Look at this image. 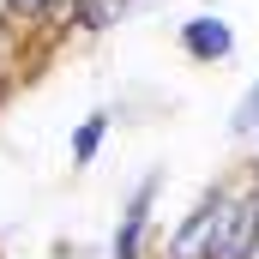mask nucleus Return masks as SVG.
Returning <instances> with one entry per match:
<instances>
[{
	"label": "nucleus",
	"instance_id": "nucleus-5",
	"mask_svg": "<svg viewBox=\"0 0 259 259\" xmlns=\"http://www.w3.org/2000/svg\"><path fill=\"white\" fill-rule=\"evenodd\" d=\"M121 12H127V0H78V24H91V30L115 24Z\"/></svg>",
	"mask_w": 259,
	"mask_h": 259
},
{
	"label": "nucleus",
	"instance_id": "nucleus-6",
	"mask_svg": "<svg viewBox=\"0 0 259 259\" xmlns=\"http://www.w3.org/2000/svg\"><path fill=\"white\" fill-rule=\"evenodd\" d=\"M103 127H109V115H91L84 127L72 133V157H78V163H91V157H97V145H103Z\"/></svg>",
	"mask_w": 259,
	"mask_h": 259
},
{
	"label": "nucleus",
	"instance_id": "nucleus-4",
	"mask_svg": "<svg viewBox=\"0 0 259 259\" xmlns=\"http://www.w3.org/2000/svg\"><path fill=\"white\" fill-rule=\"evenodd\" d=\"M151 193H157V181H145L127 205V223H121V235H115V259H139V235H145V211H151Z\"/></svg>",
	"mask_w": 259,
	"mask_h": 259
},
{
	"label": "nucleus",
	"instance_id": "nucleus-2",
	"mask_svg": "<svg viewBox=\"0 0 259 259\" xmlns=\"http://www.w3.org/2000/svg\"><path fill=\"white\" fill-rule=\"evenodd\" d=\"M217 229H223V193H205L187 229L175 235V259H211L205 247H217Z\"/></svg>",
	"mask_w": 259,
	"mask_h": 259
},
{
	"label": "nucleus",
	"instance_id": "nucleus-9",
	"mask_svg": "<svg viewBox=\"0 0 259 259\" xmlns=\"http://www.w3.org/2000/svg\"><path fill=\"white\" fill-rule=\"evenodd\" d=\"M0 91H6V84H0Z\"/></svg>",
	"mask_w": 259,
	"mask_h": 259
},
{
	"label": "nucleus",
	"instance_id": "nucleus-3",
	"mask_svg": "<svg viewBox=\"0 0 259 259\" xmlns=\"http://www.w3.org/2000/svg\"><path fill=\"white\" fill-rule=\"evenodd\" d=\"M181 42H187V55H199V61H217V55H229V24L223 18H193L181 30Z\"/></svg>",
	"mask_w": 259,
	"mask_h": 259
},
{
	"label": "nucleus",
	"instance_id": "nucleus-8",
	"mask_svg": "<svg viewBox=\"0 0 259 259\" xmlns=\"http://www.w3.org/2000/svg\"><path fill=\"white\" fill-rule=\"evenodd\" d=\"M6 6H12V18H42L55 0H6Z\"/></svg>",
	"mask_w": 259,
	"mask_h": 259
},
{
	"label": "nucleus",
	"instance_id": "nucleus-7",
	"mask_svg": "<svg viewBox=\"0 0 259 259\" xmlns=\"http://www.w3.org/2000/svg\"><path fill=\"white\" fill-rule=\"evenodd\" d=\"M259 127V84L241 97V109H235V133H253Z\"/></svg>",
	"mask_w": 259,
	"mask_h": 259
},
{
	"label": "nucleus",
	"instance_id": "nucleus-1",
	"mask_svg": "<svg viewBox=\"0 0 259 259\" xmlns=\"http://www.w3.org/2000/svg\"><path fill=\"white\" fill-rule=\"evenodd\" d=\"M253 241H259V193H247L235 205H223V229H217L211 259H247Z\"/></svg>",
	"mask_w": 259,
	"mask_h": 259
}]
</instances>
